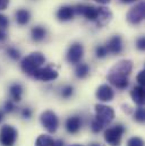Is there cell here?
<instances>
[{
	"label": "cell",
	"instance_id": "cell-1",
	"mask_svg": "<svg viewBox=\"0 0 145 146\" xmlns=\"http://www.w3.org/2000/svg\"><path fill=\"white\" fill-rule=\"evenodd\" d=\"M132 69H133V62L130 60H120L109 70L107 78L117 88L125 90L129 84L128 76L132 73Z\"/></svg>",
	"mask_w": 145,
	"mask_h": 146
},
{
	"label": "cell",
	"instance_id": "cell-2",
	"mask_svg": "<svg viewBox=\"0 0 145 146\" xmlns=\"http://www.w3.org/2000/svg\"><path fill=\"white\" fill-rule=\"evenodd\" d=\"M45 62V58L41 52H32L26 56L21 64V68L26 75L32 76Z\"/></svg>",
	"mask_w": 145,
	"mask_h": 146
},
{
	"label": "cell",
	"instance_id": "cell-3",
	"mask_svg": "<svg viewBox=\"0 0 145 146\" xmlns=\"http://www.w3.org/2000/svg\"><path fill=\"white\" fill-rule=\"evenodd\" d=\"M124 133H125V127L122 125H116L106 130L104 141L110 146H120Z\"/></svg>",
	"mask_w": 145,
	"mask_h": 146
},
{
	"label": "cell",
	"instance_id": "cell-4",
	"mask_svg": "<svg viewBox=\"0 0 145 146\" xmlns=\"http://www.w3.org/2000/svg\"><path fill=\"white\" fill-rule=\"evenodd\" d=\"M40 121L48 133L53 134L57 131L59 126V119L53 111H50V110L44 111L40 117Z\"/></svg>",
	"mask_w": 145,
	"mask_h": 146
},
{
	"label": "cell",
	"instance_id": "cell-5",
	"mask_svg": "<svg viewBox=\"0 0 145 146\" xmlns=\"http://www.w3.org/2000/svg\"><path fill=\"white\" fill-rule=\"evenodd\" d=\"M17 136L18 133L13 126L5 125L0 129V144L2 146H14L17 141Z\"/></svg>",
	"mask_w": 145,
	"mask_h": 146
},
{
	"label": "cell",
	"instance_id": "cell-6",
	"mask_svg": "<svg viewBox=\"0 0 145 146\" xmlns=\"http://www.w3.org/2000/svg\"><path fill=\"white\" fill-rule=\"evenodd\" d=\"M95 119L103 126L109 125L114 119V111L111 107L104 104L95 106Z\"/></svg>",
	"mask_w": 145,
	"mask_h": 146
},
{
	"label": "cell",
	"instance_id": "cell-7",
	"mask_svg": "<svg viewBox=\"0 0 145 146\" xmlns=\"http://www.w3.org/2000/svg\"><path fill=\"white\" fill-rule=\"evenodd\" d=\"M74 10H75L76 14H78L80 16H84L87 21L96 22V19H98L99 8H96L94 6H91V5H77L74 8Z\"/></svg>",
	"mask_w": 145,
	"mask_h": 146
},
{
	"label": "cell",
	"instance_id": "cell-8",
	"mask_svg": "<svg viewBox=\"0 0 145 146\" xmlns=\"http://www.w3.org/2000/svg\"><path fill=\"white\" fill-rule=\"evenodd\" d=\"M83 54H84V48L82 45V43H72V45L69 46L68 51H67V61L72 65H75V64H78L82 58H83Z\"/></svg>",
	"mask_w": 145,
	"mask_h": 146
},
{
	"label": "cell",
	"instance_id": "cell-9",
	"mask_svg": "<svg viewBox=\"0 0 145 146\" xmlns=\"http://www.w3.org/2000/svg\"><path fill=\"white\" fill-rule=\"evenodd\" d=\"M32 76L37 80L51 82L58 77V72L56 69H53L51 66H45V67H40Z\"/></svg>",
	"mask_w": 145,
	"mask_h": 146
},
{
	"label": "cell",
	"instance_id": "cell-10",
	"mask_svg": "<svg viewBox=\"0 0 145 146\" xmlns=\"http://www.w3.org/2000/svg\"><path fill=\"white\" fill-rule=\"evenodd\" d=\"M145 16V9H144V2H140L138 5H136L135 7H133L128 13H127V21L135 25V24H140Z\"/></svg>",
	"mask_w": 145,
	"mask_h": 146
},
{
	"label": "cell",
	"instance_id": "cell-11",
	"mask_svg": "<svg viewBox=\"0 0 145 146\" xmlns=\"http://www.w3.org/2000/svg\"><path fill=\"white\" fill-rule=\"evenodd\" d=\"M96 99L101 102H109L112 101L113 96H114V92L112 90V87L108 84H102L98 87L96 90Z\"/></svg>",
	"mask_w": 145,
	"mask_h": 146
},
{
	"label": "cell",
	"instance_id": "cell-12",
	"mask_svg": "<svg viewBox=\"0 0 145 146\" xmlns=\"http://www.w3.org/2000/svg\"><path fill=\"white\" fill-rule=\"evenodd\" d=\"M108 52L112 54H119L122 52V38L119 35H114L108 41L106 45Z\"/></svg>",
	"mask_w": 145,
	"mask_h": 146
},
{
	"label": "cell",
	"instance_id": "cell-13",
	"mask_svg": "<svg viewBox=\"0 0 145 146\" xmlns=\"http://www.w3.org/2000/svg\"><path fill=\"white\" fill-rule=\"evenodd\" d=\"M82 128V119L79 115H72L66 120V130L69 134H77Z\"/></svg>",
	"mask_w": 145,
	"mask_h": 146
},
{
	"label": "cell",
	"instance_id": "cell-14",
	"mask_svg": "<svg viewBox=\"0 0 145 146\" xmlns=\"http://www.w3.org/2000/svg\"><path fill=\"white\" fill-rule=\"evenodd\" d=\"M74 15H75V10H74V7L72 6H63L57 11V18L60 22L72 21L74 18Z\"/></svg>",
	"mask_w": 145,
	"mask_h": 146
},
{
	"label": "cell",
	"instance_id": "cell-15",
	"mask_svg": "<svg viewBox=\"0 0 145 146\" xmlns=\"http://www.w3.org/2000/svg\"><path fill=\"white\" fill-rule=\"evenodd\" d=\"M130 96L137 106L142 107L144 104V87L141 85L135 86L130 92Z\"/></svg>",
	"mask_w": 145,
	"mask_h": 146
},
{
	"label": "cell",
	"instance_id": "cell-16",
	"mask_svg": "<svg viewBox=\"0 0 145 146\" xmlns=\"http://www.w3.org/2000/svg\"><path fill=\"white\" fill-rule=\"evenodd\" d=\"M112 18V13L106 7H99V15H98V19L96 22L99 23V25H106Z\"/></svg>",
	"mask_w": 145,
	"mask_h": 146
},
{
	"label": "cell",
	"instance_id": "cell-17",
	"mask_svg": "<svg viewBox=\"0 0 145 146\" xmlns=\"http://www.w3.org/2000/svg\"><path fill=\"white\" fill-rule=\"evenodd\" d=\"M9 94H10L13 101L19 102L22 100V95H23V86L19 83L11 84L9 87Z\"/></svg>",
	"mask_w": 145,
	"mask_h": 146
},
{
	"label": "cell",
	"instance_id": "cell-18",
	"mask_svg": "<svg viewBox=\"0 0 145 146\" xmlns=\"http://www.w3.org/2000/svg\"><path fill=\"white\" fill-rule=\"evenodd\" d=\"M31 19V13L27 9H19L16 11V22L19 25H26Z\"/></svg>",
	"mask_w": 145,
	"mask_h": 146
},
{
	"label": "cell",
	"instance_id": "cell-19",
	"mask_svg": "<svg viewBox=\"0 0 145 146\" xmlns=\"http://www.w3.org/2000/svg\"><path fill=\"white\" fill-rule=\"evenodd\" d=\"M31 36H32L33 41L40 42V41L44 40L47 36V30L42 26H34L31 31Z\"/></svg>",
	"mask_w": 145,
	"mask_h": 146
},
{
	"label": "cell",
	"instance_id": "cell-20",
	"mask_svg": "<svg viewBox=\"0 0 145 146\" xmlns=\"http://www.w3.org/2000/svg\"><path fill=\"white\" fill-rule=\"evenodd\" d=\"M35 146H55V141L49 135H40L35 141Z\"/></svg>",
	"mask_w": 145,
	"mask_h": 146
},
{
	"label": "cell",
	"instance_id": "cell-21",
	"mask_svg": "<svg viewBox=\"0 0 145 146\" xmlns=\"http://www.w3.org/2000/svg\"><path fill=\"white\" fill-rule=\"evenodd\" d=\"M75 74H76V76H77L78 78H80V79L85 78V77L90 74V67H88V65H87V64H79V65L77 66L76 70H75Z\"/></svg>",
	"mask_w": 145,
	"mask_h": 146
},
{
	"label": "cell",
	"instance_id": "cell-22",
	"mask_svg": "<svg viewBox=\"0 0 145 146\" xmlns=\"http://www.w3.org/2000/svg\"><path fill=\"white\" fill-rule=\"evenodd\" d=\"M6 52H7L8 57L11 58L13 60H18L19 57H21V52H19V50H17V49L14 48V46H9V48L7 49Z\"/></svg>",
	"mask_w": 145,
	"mask_h": 146
},
{
	"label": "cell",
	"instance_id": "cell-23",
	"mask_svg": "<svg viewBox=\"0 0 145 146\" xmlns=\"http://www.w3.org/2000/svg\"><path fill=\"white\" fill-rule=\"evenodd\" d=\"M134 119L138 122H144L145 119V112H144V108L143 107H140L138 109L135 111L134 113Z\"/></svg>",
	"mask_w": 145,
	"mask_h": 146
},
{
	"label": "cell",
	"instance_id": "cell-24",
	"mask_svg": "<svg viewBox=\"0 0 145 146\" xmlns=\"http://www.w3.org/2000/svg\"><path fill=\"white\" fill-rule=\"evenodd\" d=\"M72 94H74V87L71 85H67L61 90V96L64 99H69Z\"/></svg>",
	"mask_w": 145,
	"mask_h": 146
},
{
	"label": "cell",
	"instance_id": "cell-25",
	"mask_svg": "<svg viewBox=\"0 0 145 146\" xmlns=\"http://www.w3.org/2000/svg\"><path fill=\"white\" fill-rule=\"evenodd\" d=\"M108 53L109 52H108V50H107V48H106V45H99V46L96 48V50H95V54H96V57L100 58V59L107 57Z\"/></svg>",
	"mask_w": 145,
	"mask_h": 146
},
{
	"label": "cell",
	"instance_id": "cell-26",
	"mask_svg": "<svg viewBox=\"0 0 145 146\" xmlns=\"http://www.w3.org/2000/svg\"><path fill=\"white\" fill-rule=\"evenodd\" d=\"M127 146H144V142L140 137H132L128 139Z\"/></svg>",
	"mask_w": 145,
	"mask_h": 146
},
{
	"label": "cell",
	"instance_id": "cell-27",
	"mask_svg": "<svg viewBox=\"0 0 145 146\" xmlns=\"http://www.w3.org/2000/svg\"><path fill=\"white\" fill-rule=\"evenodd\" d=\"M103 125L102 123H100L96 119H94L93 121H92V125H91V129H92V131L94 133V134H98V133H100L102 129H103Z\"/></svg>",
	"mask_w": 145,
	"mask_h": 146
},
{
	"label": "cell",
	"instance_id": "cell-28",
	"mask_svg": "<svg viewBox=\"0 0 145 146\" xmlns=\"http://www.w3.org/2000/svg\"><path fill=\"white\" fill-rule=\"evenodd\" d=\"M8 25H9L8 18L5 15L0 14V29H6V27H8Z\"/></svg>",
	"mask_w": 145,
	"mask_h": 146
},
{
	"label": "cell",
	"instance_id": "cell-29",
	"mask_svg": "<svg viewBox=\"0 0 145 146\" xmlns=\"http://www.w3.org/2000/svg\"><path fill=\"white\" fill-rule=\"evenodd\" d=\"M3 109L6 112H8V113H10V112H13L14 110H15V106H14V103H13V101H7L6 103H5V107H3Z\"/></svg>",
	"mask_w": 145,
	"mask_h": 146
},
{
	"label": "cell",
	"instance_id": "cell-30",
	"mask_svg": "<svg viewBox=\"0 0 145 146\" xmlns=\"http://www.w3.org/2000/svg\"><path fill=\"white\" fill-rule=\"evenodd\" d=\"M137 82H138V85L141 86H144V82H145V72L144 70H141L138 75H137Z\"/></svg>",
	"mask_w": 145,
	"mask_h": 146
},
{
	"label": "cell",
	"instance_id": "cell-31",
	"mask_svg": "<svg viewBox=\"0 0 145 146\" xmlns=\"http://www.w3.org/2000/svg\"><path fill=\"white\" fill-rule=\"evenodd\" d=\"M22 117L24 119H30L32 117V110L30 108H24L22 110Z\"/></svg>",
	"mask_w": 145,
	"mask_h": 146
},
{
	"label": "cell",
	"instance_id": "cell-32",
	"mask_svg": "<svg viewBox=\"0 0 145 146\" xmlns=\"http://www.w3.org/2000/svg\"><path fill=\"white\" fill-rule=\"evenodd\" d=\"M145 48V38L144 37H141L137 40V49L138 50H144Z\"/></svg>",
	"mask_w": 145,
	"mask_h": 146
},
{
	"label": "cell",
	"instance_id": "cell-33",
	"mask_svg": "<svg viewBox=\"0 0 145 146\" xmlns=\"http://www.w3.org/2000/svg\"><path fill=\"white\" fill-rule=\"evenodd\" d=\"M8 5H9V0H0V10L6 9Z\"/></svg>",
	"mask_w": 145,
	"mask_h": 146
},
{
	"label": "cell",
	"instance_id": "cell-34",
	"mask_svg": "<svg viewBox=\"0 0 145 146\" xmlns=\"http://www.w3.org/2000/svg\"><path fill=\"white\" fill-rule=\"evenodd\" d=\"M6 37H7L6 33H5V32H3V31H2L1 29H0V42H1V41H3V40H5Z\"/></svg>",
	"mask_w": 145,
	"mask_h": 146
},
{
	"label": "cell",
	"instance_id": "cell-35",
	"mask_svg": "<svg viewBox=\"0 0 145 146\" xmlns=\"http://www.w3.org/2000/svg\"><path fill=\"white\" fill-rule=\"evenodd\" d=\"M55 146H64V142L61 139H57L55 141Z\"/></svg>",
	"mask_w": 145,
	"mask_h": 146
},
{
	"label": "cell",
	"instance_id": "cell-36",
	"mask_svg": "<svg viewBox=\"0 0 145 146\" xmlns=\"http://www.w3.org/2000/svg\"><path fill=\"white\" fill-rule=\"evenodd\" d=\"M94 1H96V2H99L101 5H106V3H109L111 0H94Z\"/></svg>",
	"mask_w": 145,
	"mask_h": 146
},
{
	"label": "cell",
	"instance_id": "cell-37",
	"mask_svg": "<svg viewBox=\"0 0 145 146\" xmlns=\"http://www.w3.org/2000/svg\"><path fill=\"white\" fill-rule=\"evenodd\" d=\"M122 3H132V2H135L137 0H120Z\"/></svg>",
	"mask_w": 145,
	"mask_h": 146
},
{
	"label": "cell",
	"instance_id": "cell-38",
	"mask_svg": "<svg viewBox=\"0 0 145 146\" xmlns=\"http://www.w3.org/2000/svg\"><path fill=\"white\" fill-rule=\"evenodd\" d=\"M2 119H3V113H2V111H0V122L2 121Z\"/></svg>",
	"mask_w": 145,
	"mask_h": 146
},
{
	"label": "cell",
	"instance_id": "cell-39",
	"mask_svg": "<svg viewBox=\"0 0 145 146\" xmlns=\"http://www.w3.org/2000/svg\"><path fill=\"white\" fill-rule=\"evenodd\" d=\"M90 146H102L101 144H98V143H93V144H91Z\"/></svg>",
	"mask_w": 145,
	"mask_h": 146
},
{
	"label": "cell",
	"instance_id": "cell-40",
	"mask_svg": "<svg viewBox=\"0 0 145 146\" xmlns=\"http://www.w3.org/2000/svg\"><path fill=\"white\" fill-rule=\"evenodd\" d=\"M71 146H83V145H79V144H74V145H71Z\"/></svg>",
	"mask_w": 145,
	"mask_h": 146
}]
</instances>
